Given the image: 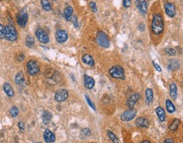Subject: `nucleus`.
Returning a JSON list of instances; mask_svg holds the SVG:
<instances>
[{
    "mask_svg": "<svg viewBox=\"0 0 183 143\" xmlns=\"http://www.w3.org/2000/svg\"><path fill=\"white\" fill-rule=\"evenodd\" d=\"M164 31V21L161 14L156 13L152 15L151 20V32L156 37L162 35Z\"/></svg>",
    "mask_w": 183,
    "mask_h": 143,
    "instance_id": "f257e3e1",
    "label": "nucleus"
},
{
    "mask_svg": "<svg viewBox=\"0 0 183 143\" xmlns=\"http://www.w3.org/2000/svg\"><path fill=\"white\" fill-rule=\"evenodd\" d=\"M109 76L115 78V79H120V80H125L126 78V72L123 66L120 65L113 66L109 69Z\"/></svg>",
    "mask_w": 183,
    "mask_h": 143,
    "instance_id": "f03ea898",
    "label": "nucleus"
},
{
    "mask_svg": "<svg viewBox=\"0 0 183 143\" xmlns=\"http://www.w3.org/2000/svg\"><path fill=\"white\" fill-rule=\"evenodd\" d=\"M97 43L99 46H101L104 49H108L110 46V40L106 33L103 31H98L97 33L96 38Z\"/></svg>",
    "mask_w": 183,
    "mask_h": 143,
    "instance_id": "7ed1b4c3",
    "label": "nucleus"
},
{
    "mask_svg": "<svg viewBox=\"0 0 183 143\" xmlns=\"http://www.w3.org/2000/svg\"><path fill=\"white\" fill-rule=\"evenodd\" d=\"M5 38L8 41L14 42L18 38V33L15 27L13 25H7L4 26Z\"/></svg>",
    "mask_w": 183,
    "mask_h": 143,
    "instance_id": "20e7f679",
    "label": "nucleus"
},
{
    "mask_svg": "<svg viewBox=\"0 0 183 143\" xmlns=\"http://www.w3.org/2000/svg\"><path fill=\"white\" fill-rule=\"evenodd\" d=\"M26 70H27V73L30 76H36L40 72V68L36 61L34 60H30L26 63Z\"/></svg>",
    "mask_w": 183,
    "mask_h": 143,
    "instance_id": "39448f33",
    "label": "nucleus"
},
{
    "mask_svg": "<svg viewBox=\"0 0 183 143\" xmlns=\"http://www.w3.org/2000/svg\"><path fill=\"white\" fill-rule=\"evenodd\" d=\"M137 113V111L135 110L134 108H128V110L125 111L121 115V121H124V122L132 121V119H134L136 117Z\"/></svg>",
    "mask_w": 183,
    "mask_h": 143,
    "instance_id": "423d86ee",
    "label": "nucleus"
},
{
    "mask_svg": "<svg viewBox=\"0 0 183 143\" xmlns=\"http://www.w3.org/2000/svg\"><path fill=\"white\" fill-rule=\"evenodd\" d=\"M35 35L40 43L44 44H48V42H49V36L48 34V32L45 30H43L42 28H37L36 31Z\"/></svg>",
    "mask_w": 183,
    "mask_h": 143,
    "instance_id": "0eeeda50",
    "label": "nucleus"
},
{
    "mask_svg": "<svg viewBox=\"0 0 183 143\" xmlns=\"http://www.w3.org/2000/svg\"><path fill=\"white\" fill-rule=\"evenodd\" d=\"M16 21L20 27L25 28L27 24V21H28V14L24 10L20 11L16 16Z\"/></svg>",
    "mask_w": 183,
    "mask_h": 143,
    "instance_id": "6e6552de",
    "label": "nucleus"
},
{
    "mask_svg": "<svg viewBox=\"0 0 183 143\" xmlns=\"http://www.w3.org/2000/svg\"><path fill=\"white\" fill-rule=\"evenodd\" d=\"M69 97V91L65 89H60L55 92L54 100L57 102H64Z\"/></svg>",
    "mask_w": 183,
    "mask_h": 143,
    "instance_id": "1a4fd4ad",
    "label": "nucleus"
},
{
    "mask_svg": "<svg viewBox=\"0 0 183 143\" xmlns=\"http://www.w3.org/2000/svg\"><path fill=\"white\" fill-rule=\"evenodd\" d=\"M68 38H69V35L67 33V32L64 29H59L57 30L55 33V38L56 41L58 44H65L66 41L68 40Z\"/></svg>",
    "mask_w": 183,
    "mask_h": 143,
    "instance_id": "9d476101",
    "label": "nucleus"
},
{
    "mask_svg": "<svg viewBox=\"0 0 183 143\" xmlns=\"http://www.w3.org/2000/svg\"><path fill=\"white\" fill-rule=\"evenodd\" d=\"M164 11H165V14L170 17V18H174L176 16V6L175 5L171 3V2H166L164 5Z\"/></svg>",
    "mask_w": 183,
    "mask_h": 143,
    "instance_id": "9b49d317",
    "label": "nucleus"
},
{
    "mask_svg": "<svg viewBox=\"0 0 183 143\" xmlns=\"http://www.w3.org/2000/svg\"><path fill=\"white\" fill-rule=\"evenodd\" d=\"M135 5L142 15H146L147 13V3L146 0H135Z\"/></svg>",
    "mask_w": 183,
    "mask_h": 143,
    "instance_id": "f8f14e48",
    "label": "nucleus"
},
{
    "mask_svg": "<svg viewBox=\"0 0 183 143\" xmlns=\"http://www.w3.org/2000/svg\"><path fill=\"white\" fill-rule=\"evenodd\" d=\"M135 124L137 128L140 129H147L150 126V122L146 117H139L135 120Z\"/></svg>",
    "mask_w": 183,
    "mask_h": 143,
    "instance_id": "ddd939ff",
    "label": "nucleus"
},
{
    "mask_svg": "<svg viewBox=\"0 0 183 143\" xmlns=\"http://www.w3.org/2000/svg\"><path fill=\"white\" fill-rule=\"evenodd\" d=\"M141 98V96L139 93H134L132 96L127 99L126 101V106L128 108H134L135 105L137 104V102L139 101V99Z\"/></svg>",
    "mask_w": 183,
    "mask_h": 143,
    "instance_id": "4468645a",
    "label": "nucleus"
},
{
    "mask_svg": "<svg viewBox=\"0 0 183 143\" xmlns=\"http://www.w3.org/2000/svg\"><path fill=\"white\" fill-rule=\"evenodd\" d=\"M84 86L87 90H92L95 86V80L92 77L89 76V75H84Z\"/></svg>",
    "mask_w": 183,
    "mask_h": 143,
    "instance_id": "2eb2a0df",
    "label": "nucleus"
},
{
    "mask_svg": "<svg viewBox=\"0 0 183 143\" xmlns=\"http://www.w3.org/2000/svg\"><path fill=\"white\" fill-rule=\"evenodd\" d=\"M43 139H44V141L47 143L54 142L56 140L55 135L52 132L50 129H45L44 133H43Z\"/></svg>",
    "mask_w": 183,
    "mask_h": 143,
    "instance_id": "dca6fc26",
    "label": "nucleus"
},
{
    "mask_svg": "<svg viewBox=\"0 0 183 143\" xmlns=\"http://www.w3.org/2000/svg\"><path fill=\"white\" fill-rule=\"evenodd\" d=\"M145 102L147 106L150 107L153 102V91H152V89L150 88H147L145 90Z\"/></svg>",
    "mask_w": 183,
    "mask_h": 143,
    "instance_id": "f3484780",
    "label": "nucleus"
},
{
    "mask_svg": "<svg viewBox=\"0 0 183 143\" xmlns=\"http://www.w3.org/2000/svg\"><path fill=\"white\" fill-rule=\"evenodd\" d=\"M155 113L157 115L158 118L159 120V122H164L166 119V112L164 111V109L162 107H157L155 109Z\"/></svg>",
    "mask_w": 183,
    "mask_h": 143,
    "instance_id": "a211bd4d",
    "label": "nucleus"
},
{
    "mask_svg": "<svg viewBox=\"0 0 183 143\" xmlns=\"http://www.w3.org/2000/svg\"><path fill=\"white\" fill-rule=\"evenodd\" d=\"M81 61L84 64H86L87 66H95V61L93 59V57L89 55V54H85L83 55L81 57Z\"/></svg>",
    "mask_w": 183,
    "mask_h": 143,
    "instance_id": "6ab92c4d",
    "label": "nucleus"
},
{
    "mask_svg": "<svg viewBox=\"0 0 183 143\" xmlns=\"http://www.w3.org/2000/svg\"><path fill=\"white\" fill-rule=\"evenodd\" d=\"M15 82L18 86H25V77H24V74L21 72H17L15 74Z\"/></svg>",
    "mask_w": 183,
    "mask_h": 143,
    "instance_id": "aec40b11",
    "label": "nucleus"
},
{
    "mask_svg": "<svg viewBox=\"0 0 183 143\" xmlns=\"http://www.w3.org/2000/svg\"><path fill=\"white\" fill-rule=\"evenodd\" d=\"M181 123H182V122H181V120L179 118H174L172 121L170 123V124H169V130L171 131V132L177 131V129L180 127Z\"/></svg>",
    "mask_w": 183,
    "mask_h": 143,
    "instance_id": "412c9836",
    "label": "nucleus"
},
{
    "mask_svg": "<svg viewBox=\"0 0 183 143\" xmlns=\"http://www.w3.org/2000/svg\"><path fill=\"white\" fill-rule=\"evenodd\" d=\"M178 90H177V85L176 84V83H170V96L172 98L173 100H176L177 99L178 96Z\"/></svg>",
    "mask_w": 183,
    "mask_h": 143,
    "instance_id": "4be33fe9",
    "label": "nucleus"
},
{
    "mask_svg": "<svg viewBox=\"0 0 183 143\" xmlns=\"http://www.w3.org/2000/svg\"><path fill=\"white\" fill-rule=\"evenodd\" d=\"M3 89H4V93L7 95L8 97L11 98V97H13L15 96L14 89H13V87L11 86V84H9V83H4V86H3Z\"/></svg>",
    "mask_w": 183,
    "mask_h": 143,
    "instance_id": "5701e85b",
    "label": "nucleus"
},
{
    "mask_svg": "<svg viewBox=\"0 0 183 143\" xmlns=\"http://www.w3.org/2000/svg\"><path fill=\"white\" fill-rule=\"evenodd\" d=\"M52 118H53V114L50 112H48V111L43 112L42 116V120L43 124H45V125L49 124L52 121Z\"/></svg>",
    "mask_w": 183,
    "mask_h": 143,
    "instance_id": "b1692460",
    "label": "nucleus"
},
{
    "mask_svg": "<svg viewBox=\"0 0 183 143\" xmlns=\"http://www.w3.org/2000/svg\"><path fill=\"white\" fill-rule=\"evenodd\" d=\"M180 68V63L176 59H171L170 62H169V65H168V69L170 71H177L178 69Z\"/></svg>",
    "mask_w": 183,
    "mask_h": 143,
    "instance_id": "393cba45",
    "label": "nucleus"
},
{
    "mask_svg": "<svg viewBox=\"0 0 183 143\" xmlns=\"http://www.w3.org/2000/svg\"><path fill=\"white\" fill-rule=\"evenodd\" d=\"M165 107H166V110L170 114H173L175 113L176 111V108L175 107L174 103H173L170 99H166L165 100Z\"/></svg>",
    "mask_w": 183,
    "mask_h": 143,
    "instance_id": "a878e982",
    "label": "nucleus"
},
{
    "mask_svg": "<svg viewBox=\"0 0 183 143\" xmlns=\"http://www.w3.org/2000/svg\"><path fill=\"white\" fill-rule=\"evenodd\" d=\"M73 15V8L71 6H67L64 10V17L67 21L71 20V17Z\"/></svg>",
    "mask_w": 183,
    "mask_h": 143,
    "instance_id": "bb28decb",
    "label": "nucleus"
},
{
    "mask_svg": "<svg viewBox=\"0 0 183 143\" xmlns=\"http://www.w3.org/2000/svg\"><path fill=\"white\" fill-rule=\"evenodd\" d=\"M41 5L44 11L49 12L53 9V5L49 0H41Z\"/></svg>",
    "mask_w": 183,
    "mask_h": 143,
    "instance_id": "cd10ccee",
    "label": "nucleus"
},
{
    "mask_svg": "<svg viewBox=\"0 0 183 143\" xmlns=\"http://www.w3.org/2000/svg\"><path fill=\"white\" fill-rule=\"evenodd\" d=\"M107 135H108L109 139L112 142L114 143L120 142V141H119V139H118V137L116 136V135H115L114 132H112L111 130H108V131H107Z\"/></svg>",
    "mask_w": 183,
    "mask_h": 143,
    "instance_id": "c85d7f7f",
    "label": "nucleus"
},
{
    "mask_svg": "<svg viewBox=\"0 0 183 143\" xmlns=\"http://www.w3.org/2000/svg\"><path fill=\"white\" fill-rule=\"evenodd\" d=\"M25 45L27 46L28 48H32L34 44H35V41H34V38L31 37V36L28 35L26 38H25Z\"/></svg>",
    "mask_w": 183,
    "mask_h": 143,
    "instance_id": "c756f323",
    "label": "nucleus"
},
{
    "mask_svg": "<svg viewBox=\"0 0 183 143\" xmlns=\"http://www.w3.org/2000/svg\"><path fill=\"white\" fill-rule=\"evenodd\" d=\"M164 53L169 56H175L176 55V50L172 47H166L164 49Z\"/></svg>",
    "mask_w": 183,
    "mask_h": 143,
    "instance_id": "7c9ffc66",
    "label": "nucleus"
},
{
    "mask_svg": "<svg viewBox=\"0 0 183 143\" xmlns=\"http://www.w3.org/2000/svg\"><path fill=\"white\" fill-rule=\"evenodd\" d=\"M19 112H20V111H19L18 107H16L15 106L12 107L10 109V114L12 117H17V116L19 115Z\"/></svg>",
    "mask_w": 183,
    "mask_h": 143,
    "instance_id": "2f4dec72",
    "label": "nucleus"
},
{
    "mask_svg": "<svg viewBox=\"0 0 183 143\" xmlns=\"http://www.w3.org/2000/svg\"><path fill=\"white\" fill-rule=\"evenodd\" d=\"M85 98H86V103L88 104V106L91 107L92 109H93L94 111H96V107H95V105H94V103L92 102L91 98L88 96L87 95H85Z\"/></svg>",
    "mask_w": 183,
    "mask_h": 143,
    "instance_id": "473e14b6",
    "label": "nucleus"
},
{
    "mask_svg": "<svg viewBox=\"0 0 183 143\" xmlns=\"http://www.w3.org/2000/svg\"><path fill=\"white\" fill-rule=\"evenodd\" d=\"M89 7H90V9H91L92 12H94V13L97 12V5L95 2L90 1V2H89Z\"/></svg>",
    "mask_w": 183,
    "mask_h": 143,
    "instance_id": "72a5a7b5",
    "label": "nucleus"
},
{
    "mask_svg": "<svg viewBox=\"0 0 183 143\" xmlns=\"http://www.w3.org/2000/svg\"><path fill=\"white\" fill-rule=\"evenodd\" d=\"M71 20L72 21L73 25H74V26H75L76 28H79L80 25H79V22H78V20H77V17H76V15H72V17H71Z\"/></svg>",
    "mask_w": 183,
    "mask_h": 143,
    "instance_id": "f704fd0d",
    "label": "nucleus"
},
{
    "mask_svg": "<svg viewBox=\"0 0 183 143\" xmlns=\"http://www.w3.org/2000/svg\"><path fill=\"white\" fill-rule=\"evenodd\" d=\"M81 134L84 135L85 136H90L91 135V129L89 128H84L81 129Z\"/></svg>",
    "mask_w": 183,
    "mask_h": 143,
    "instance_id": "c9c22d12",
    "label": "nucleus"
},
{
    "mask_svg": "<svg viewBox=\"0 0 183 143\" xmlns=\"http://www.w3.org/2000/svg\"><path fill=\"white\" fill-rule=\"evenodd\" d=\"M4 38H5L4 26L0 24V39H4Z\"/></svg>",
    "mask_w": 183,
    "mask_h": 143,
    "instance_id": "e433bc0d",
    "label": "nucleus"
},
{
    "mask_svg": "<svg viewBox=\"0 0 183 143\" xmlns=\"http://www.w3.org/2000/svg\"><path fill=\"white\" fill-rule=\"evenodd\" d=\"M123 1V6L126 8V9H128L131 7L132 5V0H122Z\"/></svg>",
    "mask_w": 183,
    "mask_h": 143,
    "instance_id": "4c0bfd02",
    "label": "nucleus"
},
{
    "mask_svg": "<svg viewBox=\"0 0 183 143\" xmlns=\"http://www.w3.org/2000/svg\"><path fill=\"white\" fill-rule=\"evenodd\" d=\"M152 65H153V66H154V68H155V69L157 70V72H162V68L160 67V66H159V65L158 64L156 61H152Z\"/></svg>",
    "mask_w": 183,
    "mask_h": 143,
    "instance_id": "58836bf2",
    "label": "nucleus"
},
{
    "mask_svg": "<svg viewBox=\"0 0 183 143\" xmlns=\"http://www.w3.org/2000/svg\"><path fill=\"white\" fill-rule=\"evenodd\" d=\"M18 128L20 129L21 131H24L25 129V123H24V122H19L18 123Z\"/></svg>",
    "mask_w": 183,
    "mask_h": 143,
    "instance_id": "ea45409f",
    "label": "nucleus"
},
{
    "mask_svg": "<svg viewBox=\"0 0 183 143\" xmlns=\"http://www.w3.org/2000/svg\"><path fill=\"white\" fill-rule=\"evenodd\" d=\"M164 143H174L175 141H174V140L171 139V138H168V139H165V140L164 141Z\"/></svg>",
    "mask_w": 183,
    "mask_h": 143,
    "instance_id": "a19ab883",
    "label": "nucleus"
},
{
    "mask_svg": "<svg viewBox=\"0 0 183 143\" xmlns=\"http://www.w3.org/2000/svg\"><path fill=\"white\" fill-rule=\"evenodd\" d=\"M24 59H25V55L24 54H20V56H19V58H18V61H24Z\"/></svg>",
    "mask_w": 183,
    "mask_h": 143,
    "instance_id": "79ce46f5",
    "label": "nucleus"
},
{
    "mask_svg": "<svg viewBox=\"0 0 183 143\" xmlns=\"http://www.w3.org/2000/svg\"><path fill=\"white\" fill-rule=\"evenodd\" d=\"M145 142L150 143L151 141H147V140H143V141H141V143H145Z\"/></svg>",
    "mask_w": 183,
    "mask_h": 143,
    "instance_id": "37998d69",
    "label": "nucleus"
},
{
    "mask_svg": "<svg viewBox=\"0 0 183 143\" xmlns=\"http://www.w3.org/2000/svg\"><path fill=\"white\" fill-rule=\"evenodd\" d=\"M1 1H2V0H0V2H1Z\"/></svg>",
    "mask_w": 183,
    "mask_h": 143,
    "instance_id": "c03bdc74",
    "label": "nucleus"
},
{
    "mask_svg": "<svg viewBox=\"0 0 183 143\" xmlns=\"http://www.w3.org/2000/svg\"><path fill=\"white\" fill-rule=\"evenodd\" d=\"M54 1H56V0H54Z\"/></svg>",
    "mask_w": 183,
    "mask_h": 143,
    "instance_id": "a18cd8bd",
    "label": "nucleus"
}]
</instances>
